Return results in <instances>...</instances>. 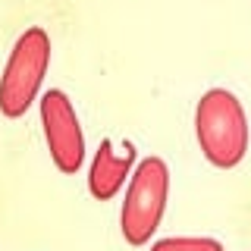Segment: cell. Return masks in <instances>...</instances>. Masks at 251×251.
Instances as JSON below:
<instances>
[{
  "label": "cell",
  "instance_id": "6",
  "mask_svg": "<svg viewBox=\"0 0 251 251\" xmlns=\"http://www.w3.org/2000/svg\"><path fill=\"white\" fill-rule=\"evenodd\" d=\"M151 251H226L217 239H207V235H173V239H160L154 242Z\"/></svg>",
  "mask_w": 251,
  "mask_h": 251
},
{
  "label": "cell",
  "instance_id": "1",
  "mask_svg": "<svg viewBox=\"0 0 251 251\" xmlns=\"http://www.w3.org/2000/svg\"><path fill=\"white\" fill-rule=\"evenodd\" d=\"M195 135L214 167L229 170L248 151V116L242 100L226 88H210L195 107Z\"/></svg>",
  "mask_w": 251,
  "mask_h": 251
},
{
  "label": "cell",
  "instance_id": "4",
  "mask_svg": "<svg viewBox=\"0 0 251 251\" xmlns=\"http://www.w3.org/2000/svg\"><path fill=\"white\" fill-rule=\"evenodd\" d=\"M41 126H44L47 151H50L57 170L66 173V176L78 173V167L85 163V135L73 100L60 88H50L41 98Z\"/></svg>",
  "mask_w": 251,
  "mask_h": 251
},
{
  "label": "cell",
  "instance_id": "5",
  "mask_svg": "<svg viewBox=\"0 0 251 251\" xmlns=\"http://www.w3.org/2000/svg\"><path fill=\"white\" fill-rule=\"evenodd\" d=\"M132 163H135V148H132L129 141H126L123 151H116L113 141L104 138L100 148H98V154H94V160H91V170H88L91 195L98 201H110L123 188L126 176H129V170H132Z\"/></svg>",
  "mask_w": 251,
  "mask_h": 251
},
{
  "label": "cell",
  "instance_id": "3",
  "mask_svg": "<svg viewBox=\"0 0 251 251\" xmlns=\"http://www.w3.org/2000/svg\"><path fill=\"white\" fill-rule=\"evenodd\" d=\"M167 195H170V170L160 157L141 160L132 173L129 192L123 201L120 214V229L129 245H145L160 226V217L167 210Z\"/></svg>",
  "mask_w": 251,
  "mask_h": 251
},
{
  "label": "cell",
  "instance_id": "2",
  "mask_svg": "<svg viewBox=\"0 0 251 251\" xmlns=\"http://www.w3.org/2000/svg\"><path fill=\"white\" fill-rule=\"evenodd\" d=\"M47 66H50V38L44 28H25L16 38L10 60L0 75V113L16 120L35 104Z\"/></svg>",
  "mask_w": 251,
  "mask_h": 251
}]
</instances>
